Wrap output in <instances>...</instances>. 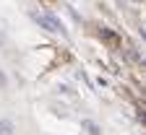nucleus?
I'll list each match as a JSON object with an SVG mask.
<instances>
[{
    "instance_id": "f257e3e1",
    "label": "nucleus",
    "mask_w": 146,
    "mask_h": 135,
    "mask_svg": "<svg viewBox=\"0 0 146 135\" xmlns=\"http://www.w3.org/2000/svg\"><path fill=\"white\" fill-rule=\"evenodd\" d=\"M31 18L36 24H39L42 29H47V31H52V34H63V36H68V31H65V26L60 24V18H55L52 13H31Z\"/></svg>"
},
{
    "instance_id": "f03ea898",
    "label": "nucleus",
    "mask_w": 146,
    "mask_h": 135,
    "mask_svg": "<svg viewBox=\"0 0 146 135\" xmlns=\"http://www.w3.org/2000/svg\"><path fill=\"white\" fill-rule=\"evenodd\" d=\"M81 127H84L89 135H102V130H99V125H97L94 120H81Z\"/></svg>"
},
{
    "instance_id": "7ed1b4c3",
    "label": "nucleus",
    "mask_w": 146,
    "mask_h": 135,
    "mask_svg": "<svg viewBox=\"0 0 146 135\" xmlns=\"http://www.w3.org/2000/svg\"><path fill=\"white\" fill-rule=\"evenodd\" d=\"M0 135H13V122L11 120H0Z\"/></svg>"
},
{
    "instance_id": "20e7f679",
    "label": "nucleus",
    "mask_w": 146,
    "mask_h": 135,
    "mask_svg": "<svg viewBox=\"0 0 146 135\" xmlns=\"http://www.w3.org/2000/svg\"><path fill=\"white\" fill-rule=\"evenodd\" d=\"M99 36H102L104 42H110V44H115V42H117V36H115L112 31H107V29H102V31H99Z\"/></svg>"
},
{
    "instance_id": "39448f33",
    "label": "nucleus",
    "mask_w": 146,
    "mask_h": 135,
    "mask_svg": "<svg viewBox=\"0 0 146 135\" xmlns=\"http://www.w3.org/2000/svg\"><path fill=\"white\" fill-rule=\"evenodd\" d=\"M5 83H8V81H5V73L0 70V88H5Z\"/></svg>"
}]
</instances>
